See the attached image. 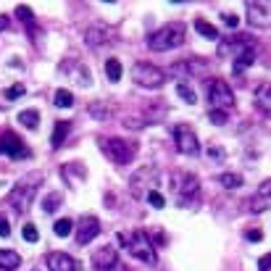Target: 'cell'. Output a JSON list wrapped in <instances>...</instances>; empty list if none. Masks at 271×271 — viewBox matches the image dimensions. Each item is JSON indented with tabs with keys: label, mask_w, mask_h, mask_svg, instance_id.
<instances>
[{
	"label": "cell",
	"mask_w": 271,
	"mask_h": 271,
	"mask_svg": "<svg viewBox=\"0 0 271 271\" xmlns=\"http://www.w3.org/2000/svg\"><path fill=\"white\" fill-rule=\"evenodd\" d=\"M118 243H122V248L129 255H134L137 261H142L147 266H156L158 263L156 248H153V243H150L147 232H118Z\"/></svg>",
	"instance_id": "6da1fadb"
},
{
	"label": "cell",
	"mask_w": 271,
	"mask_h": 271,
	"mask_svg": "<svg viewBox=\"0 0 271 271\" xmlns=\"http://www.w3.org/2000/svg\"><path fill=\"white\" fill-rule=\"evenodd\" d=\"M185 40H187V26L182 21H171V24L161 26L158 32L150 35L147 45H150V50L163 53V50H174L179 45H185Z\"/></svg>",
	"instance_id": "7a4b0ae2"
},
{
	"label": "cell",
	"mask_w": 271,
	"mask_h": 271,
	"mask_svg": "<svg viewBox=\"0 0 271 271\" xmlns=\"http://www.w3.org/2000/svg\"><path fill=\"white\" fill-rule=\"evenodd\" d=\"M37 182H42V174L32 171V174H26L24 179H19V185H13V190L8 195V203L16 208L19 214H26L29 205H32L35 195H37Z\"/></svg>",
	"instance_id": "3957f363"
},
{
	"label": "cell",
	"mask_w": 271,
	"mask_h": 271,
	"mask_svg": "<svg viewBox=\"0 0 271 271\" xmlns=\"http://www.w3.org/2000/svg\"><path fill=\"white\" fill-rule=\"evenodd\" d=\"M100 150H103V153L108 156L113 163L124 166V163H129L134 156H137V142L122 140V137H108V140H100Z\"/></svg>",
	"instance_id": "277c9868"
},
{
	"label": "cell",
	"mask_w": 271,
	"mask_h": 271,
	"mask_svg": "<svg viewBox=\"0 0 271 271\" xmlns=\"http://www.w3.org/2000/svg\"><path fill=\"white\" fill-rule=\"evenodd\" d=\"M208 103H210L208 111H224V113H229L234 108V93H232V87L224 82V79H210V84H208Z\"/></svg>",
	"instance_id": "5b68a950"
},
{
	"label": "cell",
	"mask_w": 271,
	"mask_h": 271,
	"mask_svg": "<svg viewBox=\"0 0 271 271\" xmlns=\"http://www.w3.org/2000/svg\"><path fill=\"white\" fill-rule=\"evenodd\" d=\"M132 79L137 82L140 87L158 89L163 82H166V71L158 69V66H153V64H145V61H140V64H134V66H132Z\"/></svg>",
	"instance_id": "8992f818"
},
{
	"label": "cell",
	"mask_w": 271,
	"mask_h": 271,
	"mask_svg": "<svg viewBox=\"0 0 271 271\" xmlns=\"http://www.w3.org/2000/svg\"><path fill=\"white\" fill-rule=\"evenodd\" d=\"M248 50H255V37L250 35H234V37H219V58H234Z\"/></svg>",
	"instance_id": "52a82bcc"
},
{
	"label": "cell",
	"mask_w": 271,
	"mask_h": 271,
	"mask_svg": "<svg viewBox=\"0 0 271 271\" xmlns=\"http://www.w3.org/2000/svg\"><path fill=\"white\" fill-rule=\"evenodd\" d=\"M158 179V169L156 166H142L137 174L129 179V190L134 198H147V192H153V185Z\"/></svg>",
	"instance_id": "ba28073f"
},
{
	"label": "cell",
	"mask_w": 271,
	"mask_h": 271,
	"mask_svg": "<svg viewBox=\"0 0 271 271\" xmlns=\"http://www.w3.org/2000/svg\"><path fill=\"white\" fill-rule=\"evenodd\" d=\"M174 142H176V150L182 156H198L200 153L198 134H195V129L187 127V124H176L174 127Z\"/></svg>",
	"instance_id": "9c48e42d"
},
{
	"label": "cell",
	"mask_w": 271,
	"mask_h": 271,
	"mask_svg": "<svg viewBox=\"0 0 271 271\" xmlns=\"http://www.w3.org/2000/svg\"><path fill=\"white\" fill-rule=\"evenodd\" d=\"M210 66L203 61V58H187V61H179L174 66H169V74L171 77H179V79H192V77H203L208 74Z\"/></svg>",
	"instance_id": "30bf717a"
},
{
	"label": "cell",
	"mask_w": 271,
	"mask_h": 271,
	"mask_svg": "<svg viewBox=\"0 0 271 271\" xmlns=\"http://www.w3.org/2000/svg\"><path fill=\"white\" fill-rule=\"evenodd\" d=\"M248 21L255 29H268L271 26V3H261V0H248L245 3Z\"/></svg>",
	"instance_id": "8fae6325"
},
{
	"label": "cell",
	"mask_w": 271,
	"mask_h": 271,
	"mask_svg": "<svg viewBox=\"0 0 271 271\" xmlns=\"http://www.w3.org/2000/svg\"><path fill=\"white\" fill-rule=\"evenodd\" d=\"M100 234V219L98 216H82L77 227V245H89Z\"/></svg>",
	"instance_id": "7c38bea8"
},
{
	"label": "cell",
	"mask_w": 271,
	"mask_h": 271,
	"mask_svg": "<svg viewBox=\"0 0 271 271\" xmlns=\"http://www.w3.org/2000/svg\"><path fill=\"white\" fill-rule=\"evenodd\" d=\"M0 153H6V156H11L13 161H19V158H29L32 153L21 145V140L16 137L13 132H6L3 137H0Z\"/></svg>",
	"instance_id": "4fadbf2b"
},
{
	"label": "cell",
	"mask_w": 271,
	"mask_h": 271,
	"mask_svg": "<svg viewBox=\"0 0 271 271\" xmlns=\"http://www.w3.org/2000/svg\"><path fill=\"white\" fill-rule=\"evenodd\" d=\"M200 192V185H198V176L195 174H182V185L176 190V198H179V205H190Z\"/></svg>",
	"instance_id": "5bb4252c"
},
{
	"label": "cell",
	"mask_w": 271,
	"mask_h": 271,
	"mask_svg": "<svg viewBox=\"0 0 271 271\" xmlns=\"http://www.w3.org/2000/svg\"><path fill=\"white\" fill-rule=\"evenodd\" d=\"M271 208V179H266V182L258 185V190H255V195L250 198V210L253 214H263V210Z\"/></svg>",
	"instance_id": "9a60e30c"
},
{
	"label": "cell",
	"mask_w": 271,
	"mask_h": 271,
	"mask_svg": "<svg viewBox=\"0 0 271 271\" xmlns=\"http://www.w3.org/2000/svg\"><path fill=\"white\" fill-rule=\"evenodd\" d=\"M48 268L50 271H79V261L71 258L69 253H50L48 255Z\"/></svg>",
	"instance_id": "2e32d148"
},
{
	"label": "cell",
	"mask_w": 271,
	"mask_h": 271,
	"mask_svg": "<svg viewBox=\"0 0 271 271\" xmlns=\"http://www.w3.org/2000/svg\"><path fill=\"white\" fill-rule=\"evenodd\" d=\"M255 108H258L263 116H271V82H261L258 87H255Z\"/></svg>",
	"instance_id": "e0dca14e"
},
{
	"label": "cell",
	"mask_w": 271,
	"mask_h": 271,
	"mask_svg": "<svg viewBox=\"0 0 271 271\" xmlns=\"http://www.w3.org/2000/svg\"><path fill=\"white\" fill-rule=\"evenodd\" d=\"M113 263H118V255H116V248H100V250H95V255H93V266H95V271H105V268H111Z\"/></svg>",
	"instance_id": "ac0fdd59"
},
{
	"label": "cell",
	"mask_w": 271,
	"mask_h": 271,
	"mask_svg": "<svg viewBox=\"0 0 271 271\" xmlns=\"http://www.w3.org/2000/svg\"><path fill=\"white\" fill-rule=\"evenodd\" d=\"M21 263V255L13 250H0V268L3 271H16Z\"/></svg>",
	"instance_id": "d6986e66"
},
{
	"label": "cell",
	"mask_w": 271,
	"mask_h": 271,
	"mask_svg": "<svg viewBox=\"0 0 271 271\" xmlns=\"http://www.w3.org/2000/svg\"><path fill=\"white\" fill-rule=\"evenodd\" d=\"M69 129H71V122H55V129H53V137H50V145H53V150H58L64 145V140H66V134H69Z\"/></svg>",
	"instance_id": "ffe728a7"
},
{
	"label": "cell",
	"mask_w": 271,
	"mask_h": 271,
	"mask_svg": "<svg viewBox=\"0 0 271 271\" xmlns=\"http://www.w3.org/2000/svg\"><path fill=\"white\" fill-rule=\"evenodd\" d=\"M253 64H255V50H248V53L237 55L234 61H232V71H234V74H243V71L250 69Z\"/></svg>",
	"instance_id": "44dd1931"
},
{
	"label": "cell",
	"mask_w": 271,
	"mask_h": 271,
	"mask_svg": "<svg viewBox=\"0 0 271 271\" xmlns=\"http://www.w3.org/2000/svg\"><path fill=\"white\" fill-rule=\"evenodd\" d=\"M195 32H200V35L208 37V40H219V37H221L219 29H216L214 24H208L205 19H198V21H195Z\"/></svg>",
	"instance_id": "7402d4cb"
},
{
	"label": "cell",
	"mask_w": 271,
	"mask_h": 271,
	"mask_svg": "<svg viewBox=\"0 0 271 271\" xmlns=\"http://www.w3.org/2000/svg\"><path fill=\"white\" fill-rule=\"evenodd\" d=\"M19 122H21V127H26V129H37V124H40V113H37L35 108H26V111L19 113Z\"/></svg>",
	"instance_id": "603a6c76"
},
{
	"label": "cell",
	"mask_w": 271,
	"mask_h": 271,
	"mask_svg": "<svg viewBox=\"0 0 271 271\" xmlns=\"http://www.w3.org/2000/svg\"><path fill=\"white\" fill-rule=\"evenodd\" d=\"M61 200H64V195H61V192H50V195H45V200H42V210H45V214H55L58 205H61Z\"/></svg>",
	"instance_id": "cb8c5ba5"
},
{
	"label": "cell",
	"mask_w": 271,
	"mask_h": 271,
	"mask_svg": "<svg viewBox=\"0 0 271 271\" xmlns=\"http://www.w3.org/2000/svg\"><path fill=\"white\" fill-rule=\"evenodd\" d=\"M53 103L58 105V108H71L74 105V95H71V89H55V95H53Z\"/></svg>",
	"instance_id": "d4e9b609"
},
{
	"label": "cell",
	"mask_w": 271,
	"mask_h": 271,
	"mask_svg": "<svg viewBox=\"0 0 271 271\" xmlns=\"http://www.w3.org/2000/svg\"><path fill=\"white\" fill-rule=\"evenodd\" d=\"M53 232H55V237H69L74 232V221L71 219H58L53 224Z\"/></svg>",
	"instance_id": "484cf974"
},
{
	"label": "cell",
	"mask_w": 271,
	"mask_h": 271,
	"mask_svg": "<svg viewBox=\"0 0 271 271\" xmlns=\"http://www.w3.org/2000/svg\"><path fill=\"white\" fill-rule=\"evenodd\" d=\"M176 95L182 98L185 103H190V105L198 103V95H195V89H192V87H187L185 82H179V84H176Z\"/></svg>",
	"instance_id": "4316f807"
},
{
	"label": "cell",
	"mask_w": 271,
	"mask_h": 271,
	"mask_svg": "<svg viewBox=\"0 0 271 271\" xmlns=\"http://www.w3.org/2000/svg\"><path fill=\"white\" fill-rule=\"evenodd\" d=\"M105 74H108L111 82H118L122 79V64H118L116 58H108V61H105Z\"/></svg>",
	"instance_id": "83f0119b"
},
{
	"label": "cell",
	"mask_w": 271,
	"mask_h": 271,
	"mask_svg": "<svg viewBox=\"0 0 271 271\" xmlns=\"http://www.w3.org/2000/svg\"><path fill=\"white\" fill-rule=\"evenodd\" d=\"M219 182L227 187V190H237V187H243V176L229 171V174H221V176H219Z\"/></svg>",
	"instance_id": "f1b7e54d"
},
{
	"label": "cell",
	"mask_w": 271,
	"mask_h": 271,
	"mask_svg": "<svg viewBox=\"0 0 271 271\" xmlns=\"http://www.w3.org/2000/svg\"><path fill=\"white\" fill-rule=\"evenodd\" d=\"M16 16H19V21H24L29 29H35V13H32V8H29V6H16Z\"/></svg>",
	"instance_id": "f546056e"
},
{
	"label": "cell",
	"mask_w": 271,
	"mask_h": 271,
	"mask_svg": "<svg viewBox=\"0 0 271 271\" xmlns=\"http://www.w3.org/2000/svg\"><path fill=\"white\" fill-rule=\"evenodd\" d=\"M103 35H105L103 29H95V26H93V29H87V37H84V40H87L89 45H93V48H98V45H103V42H105V37H103Z\"/></svg>",
	"instance_id": "4dcf8cb0"
},
{
	"label": "cell",
	"mask_w": 271,
	"mask_h": 271,
	"mask_svg": "<svg viewBox=\"0 0 271 271\" xmlns=\"http://www.w3.org/2000/svg\"><path fill=\"white\" fill-rule=\"evenodd\" d=\"M24 93H26V87L21 82H16L6 89V100H19V98H24Z\"/></svg>",
	"instance_id": "1f68e13d"
},
{
	"label": "cell",
	"mask_w": 271,
	"mask_h": 271,
	"mask_svg": "<svg viewBox=\"0 0 271 271\" xmlns=\"http://www.w3.org/2000/svg\"><path fill=\"white\" fill-rule=\"evenodd\" d=\"M208 118H210V124L224 127V124H227V118H229V113H224V111H208Z\"/></svg>",
	"instance_id": "d6a6232c"
},
{
	"label": "cell",
	"mask_w": 271,
	"mask_h": 271,
	"mask_svg": "<svg viewBox=\"0 0 271 271\" xmlns=\"http://www.w3.org/2000/svg\"><path fill=\"white\" fill-rule=\"evenodd\" d=\"M147 203L153 208H163V205H166V198H163L158 190H153V192H147Z\"/></svg>",
	"instance_id": "836d02e7"
},
{
	"label": "cell",
	"mask_w": 271,
	"mask_h": 271,
	"mask_svg": "<svg viewBox=\"0 0 271 271\" xmlns=\"http://www.w3.org/2000/svg\"><path fill=\"white\" fill-rule=\"evenodd\" d=\"M24 239H26V243H37V239H40V232H37L35 224H26V227H24Z\"/></svg>",
	"instance_id": "e575fe53"
},
{
	"label": "cell",
	"mask_w": 271,
	"mask_h": 271,
	"mask_svg": "<svg viewBox=\"0 0 271 271\" xmlns=\"http://www.w3.org/2000/svg\"><path fill=\"white\" fill-rule=\"evenodd\" d=\"M221 21L227 24V26H232V29H234V26L239 24V19L234 16V13H221Z\"/></svg>",
	"instance_id": "d590c367"
},
{
	"label": "cell",
	"mask_w": 271,
	"mask_h": 271,
	"mask_svg": "<svg viewBox=\"0 0 271 271\" xmlns=\"http://www.w3.org/2000/svg\"><path fill=\"white\" fill-rule=\"evenodd\" d=\"M258 271H271V253L261 255V261H258Z\"/></svg>",
	"instance_id": "8d00e7d4"
},
{
	"label": "cell",
	"mask_w": 271,
	"mask_h": 271,
	"mask_svg": "<svg viewBox=\"0 0 271 271\" xmlns=\"http://www.w3.org/2000/svg\"><path fill=\"white\" fill-rule=\"evenodd\" d=\"M261 237H263V234H261L258 229H248V232H245V239H248V243H261Z\"/></svg>",
	"instance_id": "74e56055"
},
{
	"label": "cell",
	"mask_w": 271,
	"mask_h": 271,
	"mask_svg": "<svg viewBox=\"0 0 271 271\" xmlns=\"http://www.w3.org/2000/svg\"><path fill=\"white\" fill-rule=\"evenodd\" d=\"M11 234V227H8V219L0 214V237H8Z\"/></svg>",
	"instance_id": "f35d334b"
},
{
	"label": "cell",
	"mask_w": 271,
	"mask_h": 271,
	"mask_svg": "<svg viewBox=\"0 0 271 271\" xmlns=\"http://www.w3.org/2000/svg\"><path fill=\"white\" fill-rule=\"evenodd\" d=\"M208 158H214V161H224V150H221V147H208Z\"/></svg>",
	"instance_id": "ab89813d"
},
{
	"label": "cell",
	"mask_w": 271,
	"mask_h": 271,
	"mask_svg": "<svg viewBox=\"0 0 271 271\" xmlns=\"http://www.w3.org/2000/svg\"><path fill=\"white\" fill-rule=\"evenodd\" d=\"M93 113H95V116H103V118L111 116V111H108V108H100V105H93Z\"/></svg>",
	"instance_id": "60d3db41"
},
{
	"label": "cell",
	"mask_w": 271,
	"mask_h": 271,
	"mask_svg": "<svg viewBox=\"0 0 271 271\" xmlns=\"http://www.w3.org/2000/svg\"><path fill=\"white\" fill-rule=\"evenodd\" d=\"M105 271H129V268H127L124 263H113L111 268H105Z\"/></svg>",
	"instance_id": "b9f144b4"
},
{
	"label": "cell",
	"mask_w": 271,
	"mask_h": 271,
	"mask_svg": "<svg viewBox=\"0 0 271 271\" xmlns=\"http://www.w3.org/2000/svg\"><path fill=\"white\" fill-rule=\"evenodd\" d=\"M6 26H8V19H6V16H0V32H3Z\"/></svg>",
	"instance_id": "7bdbcfd3"
},
{
	"label": "cell",
	"mask_w": 271,
	"mask_h": 271,
	"mask_svg": "<svg viewBox=\"0 0 271 271\" xmlns=\"http://www.w3.org/2000/svg\"><path fill=\"white\" fill-rule=\"evenodd\" d=\"M35 271H40V268H35Z\"/></svg>",
	"instance_id": "ee69618b"
}]
</instances>
